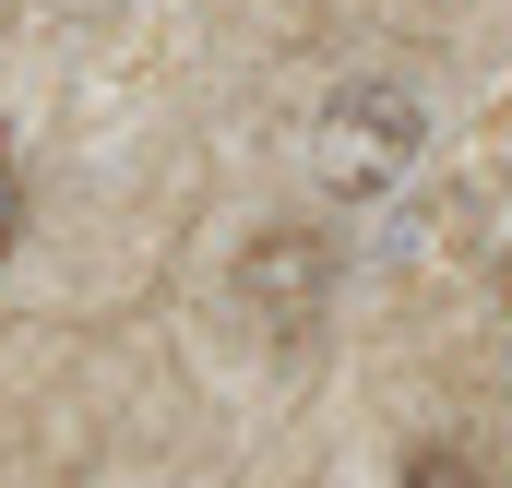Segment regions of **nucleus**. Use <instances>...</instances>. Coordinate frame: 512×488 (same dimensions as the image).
Returning a JSON list of instances; mask_svg holds the SVG:
<instances>
[{
	"instance_id": "1",
	"label": "nucleus",
	"mask_w": 512,
	"mask_h": 488,
	"mask_svg": "<svg viewBox=\"0 0 512 488\" xmlns=\"http://www.w3.org/2000/svg\"><path fill=\"white\" fill-rule=\"evenodd\" d=\"M322 298H334V239L322 227H262L239 250V310H251L262 334H322Z\"/></svg>"
},
{
	"instance_id": "2",
	"label": "nucleus",
	"mask_w": 512,
	"mask_h": 488,
	"mask_svg": "<svg viewBox=\"0 0 512 488\" xmlns=\"http://www.w3.org/2000/svg\"><path fill=\"white\" fill-rule=\"evenodd\" d=\"M405 155H417V96L405 84H346L322 108V179L334 191H382Z\"/></svg>"
},
{
	"instance_id": "3",
	"label": "nucleus",
	"mask_w": 512,
	"mask_h": 488,
	"mask_svg": "<svg viewBox=\"0 0 512 488\" xmlns=\"http://www.w3.org/2000/svg\"><path fill=\"white\" fill-rule=\"evenodd\" d=\"M393 488H489V465L453 453V441H429V453H405V477H393Z\"/></svg>"
},
{
	"instance_id": "4",
	"label": "nucleus",
	"mask_w": 512,
	"mask_h": 488,
	"mask_svg": "<svg viewBox=\"0 0 512 488\" xmlns=\"http://www.w3.org/2000/svg\"><path fill=\"white\" fill-rule=\"evenodd\" d=\"M12 239H24V167H12V131H0V262H12Z\"/></svg>"
},
{
	"instance_id": "5",
	"label": "nucleus",
	"mask_w": 512,
	"mask_h": 488,
	"mask_svg": "<svg viewBox=\"0 0 512 488\" xmlns=\"http://www.w3.org/2000/svg\"><path fill=\"white\" fill-rule=\"evenodd\" d=\"M501 310H512V262H501Z\"/></svg>"
}]
</instances>
